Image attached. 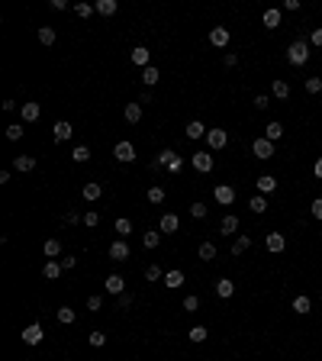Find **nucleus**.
<instances>
[{
    "mask_svg": "<svg viewBox=\"0 0 322 361\" xmlns=\"http://www.w3.org/2000/svg\"><path fill=\"white\" fill-rule=\"evenodd\" d=\"M113 155H116V161H135V145L132 142H116V148H113Z\"/></svg>",
    "mask_w": 322,
    "mask_h": 361,
    "instance_id": "20e7f679",
    "label": "nucleus"
},
{
    "mask_svg": "<svg viewBox=\"0 0 322 361\" xmlns=\"http://www.w3.org/2000/svg\"><path fill=\"white\" fill-rule=\"evenodd\" d=\"M13 168L23 171V174H29V171H36V158H32V155H19V158L13 161Z\"/></svg>",
    "mask_w": 322,
    "mask_h": 361,
    "instance_id": "a211bd4d",
    "label": "nucleus"
},
{
    "mask_svg": "<svg viewBox=\"0 0 322 361\" xmlns=\"http://www.w3.org/2000/svg\"><path fill=\"white\" fill-rule=\"evenodd\" d=\"M261 23L268 26V29H277V26H280V10H264Z\"/></svg>",
    "mask_w": 322,
    "mask_h": 361,
    "instance_id": "c85d7f7f",
    "label": "nucleus"
},
{
    "mask_svg": "<svg viewBox=\"0 0 322 361\" xmlns=\"http://www.w3.org/2000/svg\"><path fill=\"white\" fill-rule=\"evenodd\" d=\"M197 255H200V261H213L216 258V245L213 242H200V251H197Z\"/></svg>",
    "mask_w": 322,
    "mask_h": 361,
    "instance_id": "7c9ffc66",
    "label": "nucleus"
},
{
    "mask_svg": "<svg viewBox=\"0 0 322 361\" xmlns=\"http://www.w3.org/2000/svg\"><path fill=\"white\" fill-rule=\"evenodd\" d=\"M42 251H45V258L52 261V258H58V255H61V242H58V239H45Z\"/></svg>",
    "mask_w": 322,
    "mask_h": 361,
    "instance_id": "a878e982",
    "label": "nucleus"
},
{
    "mask_svg": "<svg viewBox=\"0 0 322 361\" xmlns=\"http://www.w3.org/2000/svg\"><path fill=\"white\" fill-rule=\"evenodd\" d=\"M97 223H100L97 213H84V226H97Z\"/></svg>",
    "mask_w": 322,
    "mask_h": 361,
    "instance_id": "4d7b16f0",
    "label": "nucleus"
},
{
    "mask_svg": "<svg viewBox=\"0 0 322 361\" xmlns=\"http://www.w3.org/2000/svg\"><path fill=\"white\" fill-rule=\"evenodd\" d=\"M310 42H313V45H316V49H322V26H319V29H313V36H310Z\"/></svg>",
    "mask_w": 322,
    "mask_h": 361,
    "instance_id": "6e6d98bb",
    "label": "nucleus"
},
{
    "mask_svg": "<svg viewBox=\"0 0 322 361\" xmlns=\"http://www.w3.org/2000/svg\"><path fill=\"white\" fill-rule=\"evenodd\" d=\"M109 258H113V261H126V258H129V245H126V239H119V242L109 245Z\"/></svg>",
    "mask_w": 322,
    "mask_h": 361,
    "instance_id": "4468645a",
    "label": "nucleus"
},
{
    "mask_svg": "<svg viewBox=\"0 0 322 361\" xmlns=\"http://www.w3.org/2000/svg\"><path fill=\"white\" fill-rule=\"evenodd\" d=\"M87 342H91L94 349H100V345H107V336H104V332H91V336H87Z\"/></svg>",
    "mask_w": 322,
    "mask_h": 361,
    "instance_id": "49530a36",
    "label": "nucleus"
},
{
    "mask_svg": "<svg viewBox=\"0 0 322 361\" xmlns=\"http://www.w3.org/2000/svg\"><path fill=\"white\" fill-rule=\"evenodd\" d=\"M104 287H107V294H113V297H119V294H126V290H122V287H126V281H122V277H119V274H109V277H107V281H104Z\"/></svg>",
    "mask_w": 322,
    "mask_h": 361,
    "instance_id": "f8f14e48",
    "label": "nucleus"
},
{
    "mask_svg": "<svg viewBox=\"0 0 322 361\" xmlns=\"http://www.w3.org/2000/svg\"><path fill=\"white\" fill-rule=\"evenodd\" d=\"M238 65V55H232V52H229V55H225V68H235Z\"/></svg>",
    "mask_w": 322,
    "mask_h": 361,
    "instance_id": "052dcab7",
    "label": "nucleus"
},
{
    "mask_svg": "<svg viewBox=\"0 0 322 361\" xmlns=\"http://www.w3.org/2000/svg\"><path fill=\"white\" fill-rule=\"evenodd\" d=\"M255 107H258V110H268V107H271V97H268V94H258V97H255Z\"/></svg>",
    "mask_w": 322,
    "mask_h": 361,
    "instance_id": "5fc2aeb1",
    "label": "nucleus"
},
{
    "mask_svg": "<svg viewBox=\"0 0 322 361\" xmlns=\"http://www.w3.org/2000/svg\"><path fill=\"white\" fill-rule=\"evenodd\" d=\"M310 297L306 294H300V297H293V313H300V316H306V313H310Z\"/></svg>",
    "mask_w": 322,
    "mask_h": 361,
    "instance_id": "cd10ccee",
    "label": "nucleus"
},
{
    "mask_svg": "<svg viewBox=\"0 0 322 361\" xmlns=\"http://www.w3.org/2000/svg\"><path fill=\"white\" fill-rule=\"evenodd\" d=\"M248 210H251V213H258V216H261L264 210H268V200H264V197H251V200H248Z\"/></svg>",
    "mask_w": 322,
    "mask_h": 361,
    "instance_id": "c9c22d12",
    "label": "nucleus"
},
{
    "mask_svg": "<svg viewBox=\"0 0 322 361\" xmlns=\"http://www.w3.org/2000/svg\"><path fill=\"white\" fill-rule=\"evenodd\" d=\"M132 61H135V65H142V68H148V49H145V45H135V49H132Z\"/></svg>",
    "mask_w": 322,
    "mask_h": 361,
    "instance_id": "473e14b6",
    "label": "nucleus"
},
{
    "mask_svg": "<svg viewBox=\"0 0 322 361\" xmlns=\"http://www.w3.org/2000/svg\"><path fill=\"white\" fill-rule=\"evenodd\" d=\"M313 174H316V178L322 181V155H319V158H316V165H313Z\"/></svg>",
    "mask_w": 322,
    "mask_h": 361,
    "instance_id": "bf43d9fd",
    "label": "nucleus"
},
{
    "mask_svg": "<svg viewBox=\"0 0 322 361\" xmlns=\"http://www.w3.org/2000/svg\"><path fill=\"white\" fill-rule=\"evenodd\" d=\"M310 213L316 216V220H322V197H316V200L310 203Z\"/></svg>",
    "mask_w": 322,
    "mask_h": 361,
    "instance_id": "864d4df0",
    "label": "nucleus"
},
{
    "mask_svg": "<svg viewBox=\"0 0 322 361\" xmlns=\"http://www.w3.org/2000/svg\"><path fill=\"white\" fill-rule=\"evenodd\" d=\"M74 264H78V258H71V255H68V258H61V268H65V271H71Z\"/></svg>",
    "mask_w": 322,
    "mask_h": 361,
    "instance_id": "13d9d810",
    "label": "nucleus"
},
{
    "mask_svg": "<svg viewBox=\"0 0 322 361\" xmlns=\"http://www.w3.org/2000/svg\"><path fill=\"white\" fill-rule=\"evenodd\" d=\"M55 316H58V323H61V326H71L74 319H78V313H74L71 306H58V313H55Z\"/></svg>",
    "mask_w": 322,
    "mask_h": 361,
    "instance_id": "393cba45",
    "label": "nucleus"
},
{
    "mask_svg": "<svg viewBox=\"0 0 322 361\" xmlns=\"http://www.w3.org/2000/svg\"><path fill=\"white\" fill-rule=\"evenodd\" d=\"M264 245H268L271 255H280V251L287 248V239H284L280 233H268V236H264Z\"/></svg>",
    "mask_w": 322,
    "mask_h": 361,
    "instance_id": "6e6552de",
    "label": "nucleus"
},
{
    "mask_svg": "<svg viewBox=\"0 0 322 361\" xmlns=\"http://www.w3.org/2000/svg\"><path fill=\"white\" fill-rule=\"evenodd\" d=\"M287 61H290V65H306V61H310V45L303 42V39H297V42H290V49H287Z\"/></svg>",
    "mask_w": 322,
    "mask_h": 361,
    "instance_id": "f257e3e1",
    "label": "nucleus"
},
{
    "mask_svg": "<svg viewBox=\"0 0 322 361\" xmlns=\"http://www.w3.org/2000/svg\"><path fill=\"white\" fill-rule=\"evenodd\" d=\"M71 132H74V129H71V122H68V120H58V122L52 126L55 142H68V139H71Z\"/></svg>",
    "mask_w": 322,
    "mask_h": 361,
    "instance_id": "9d476101",
    "label": "nucleus"
},
{
    "mask_svg": "<svg viewBox=\"0 0 322 361\" xmlns=\"http://www.w3.org/2000/svg\"><path fill=\"white\" fill-rule=\"evenodd\" d=\"M132 306V294H119L116 297V310H129Z\"/></svg>",
    "mask_w": 322,
    "mask_h": 361,
    "instance_id": "09e8293b",
    "label": "nucleus"
},
{
    "mask_svg": "<svg viewBox=\"0 0 322 361\" xmlns=\"http://www.w3.org/2000/svg\"><path fill=\"white\" fill-rule=\"evenodd\" d=\"M164 287H171V290H177V287H184V271H164Z\"/></svg>",
    "mask_w": 322,
    "mask_h": 361,
    "instance_id": "dca6fc26",
    "label": "nucleus"
},
{
    "mask_svg": "<svg viewBox=\"0 0 322 361\" xmlns=\"http://www.w3.org/2000/svg\"><path fill=\"white\" fill-rule=\"evenodd\" d=\"M271 94H274L277 100H287V97H290V84H287L284 78H274V84H271Z\"/></svg>",
    "mask_w": 322,
    "mask_h": 361,
    "instance_id": "f3484780",
    "label": "nucleus"
},
{
    "mask_svg": "<svg viewBox=\"0 0 322 361\" xmlns=\"http://www.w3.org/2000/svg\"><path fill=\"white\" fill-rule=\"evenodd\" d=\"M322 91V78H306V94H319Z\"/></svg>",
    "mask_w": 322,
    "mask_h": 361,
    "instance_id": "c03bdc74",
    "label": "nucleus"
},
{
    "mask_svg": "<svg viewBox=\"0 0 322 361\" xmlns=\"http://www.w3.org/2000/svg\"><path fill=\"white\" fill-rule=\"evenodd\" d=\"M142 245H145V248H158L161 245V233H145L142 236Z\"/></svg>",
    "mask_w": 322,
    "mask_h": 361,
    "instance_id": "e433bc0d",
    "label": "nucleus"
},
{
    "mask_svg": "<svg viewBox=\"0 0 322 361\" xmlns=\"http://www.w3.org/2000/svg\"><path fill=\"white\" fill-rule=\"evenodd\" d=\"M190 165H194L200 174H210L213 171V152H194L190 155Z\"/></svg>",
    "mask_w": 322,
    "mask_h": 361,
    "instance_id": "f03ea898",
    "label": "nucleus"
},
{
    "mask_svg": "<svg viewBox=\"0 0 322 361\" xmlns=\"http://www.w3.org/2000/svg\"><path fill=\"white\" fill-rule=\"evenodd\" d=\"M61 223H65V226H74V223H84V216L71 210V213H65V216H61Z\"/></svg>",
    "mask_w": 322,
    "mask_h": 361,
    "instance_id": "de8ad7c7",
    "label": "nucleus"
},
{
    "mask_svg": "<svg viewBox=\"0 0 322 361\" xmlns=\"http://www.w3.org/2000/svg\"><path fill=\"white\" fill-rule=\"evenodd\" d=\"M74 13H78L81 19H87L91 13H97V6H94V3H78V6H74Z\"/></svg>",
    "mask_w": 322,
    "mask_h": 361,
    "instance_id": "a19ab883",
    "label": "nucleus"
},
{
    "mask_svg": "<svg viewBox=\"0 0 322 361\" xmlns=\"http://www.w3.org/2000/svg\"><path fill=\"white\" fill-rule=\"evenodd\" d=\"M87 310H91V313H100V310H104V297H97V294L87 297Z\"/></svg>",
    "mask_w": 322,
    "mask_h": 361,
    "instance_id": "37998d69",
    "label": "nucleus"
},
{
    "mask_svg": "<svg viewBox=\"0 0 322 361\" xmlns=\"http://www.w3.org/2000/svg\"><path fill=\"white\" fill-rule=\"evenodd\" d=\"M122 117H126V122H132V126H135V122L142 120V104H139V100H135V104H126Z\"/></svg>",
    "mask_w": 322,
    "mask_h": 361,
    "instance_id": "6ab92c4d",
    "label": "nucleus"
},
{
    "mask_svg": "<svg viewBox=\"0 0 322 361\" xmlns=\"http://www.w3.org/2000/svg\"><path fill=\"white\" fill-rule=\"evenodd\" d=\"M255 184H258V190H261V194H274V190H277V178H274V174H261Z\"/></svg>",
    "mask_w": 322,
    "mask_h": 361,
    "instance_id": "aec40b11",
    "label": "nucleus"
},
{
    "mask_svg": "<svg viewBox=\"0 0 322 361\" xmlns=\"http://www.w3.org/2000/svg\"><path fill=\"white\" fill-rule=\"evenodd\" d=\"M229 29H225V26H213V32H210V42L216 45V49H225V45H229Z\"/></svg>",
    "mask_w": 322,
    "mask_h": 361,
    "instance_id": "9b49d317",
    "label": "nucleus"
},
{
    "mask_svg": "<svg viewBox=\"0 0 322 361\" xmlns=\"http://www.w3.org/2000/svg\"><path fill=\"white\" fill-rule=\"evenodd\" d=\"M158 78H161V74H158V68H155V65H148L145 71H142V81H145L148 87H152V84H158Z\"/></svg>",
    "mask_w": 322,
    "mask_h": 361,
    "instance_id": "f704fd0d",
    "label": "nucleus"
},
{
    "mask_svg": "<svg viewBox=\"0 0 322 361\" xmlns=\"http://www.w3.org/2000/svg\"><path fill=\"white\" fill-rule=\"evenodd\" d=\"M219 233H225V236H232V233H238V216H222V223H219Z\"/></svg>",
    "mask_w": 322,
    "mask_h": 361,
    "instance_id": "4be33fe9",
    "label": "nucleus"
},
{
    "mask_svg": "<svg viewBox=\"0 0 322 361\" xmlns=\"http://www.w3.org/2000/svg\"><path fill=\"white\" fill-rule=\"evenodd\" d=\"M94 6H97L100 16H113V13H116V0H97Z\"/></svg>",
    "mask_w": 322,
    "mask_h": 361,
    "instance_id": "2f4dec72",
    "label": "nucleus"
},
{
    "mask_svg": "<svg viewBox=\"0 0 322 361\" xmlns=\"http://www.w3.org/2000/svg\"><path fill=\"white\" fill-rule=\"evenodd\" d=\"M42 339H45V329L39 323H32V326H26V329H23V342L26 345H39Z\"/></svg>",
    "mask_w": 322,
    "mask_h": 361,
    "instance_id": "39448f33",
    "label": "nucleus"
},
{
    "mask_svg": "<svg viewBox=\"0 0 322 361\" xmlns=\"http://www.w3.org/2000/svg\"><path fill=\"white\" fill-rule=\"evenodd\" d=\"M61 271H65V268H61V261H45L42 274L49 277V281H55V277H61Z\"/></svg>",
    "mask_w": 322,
    "mask_h": 361,
    "instance_id": "c756f323",
    "label": "nucleus"
},
{
    "mask_svg": "<svg viewBox=\"0 0 322 361\" xmlns=\"http://www.w3.org/2000/svg\"><path fill=\"white\" fill-rule=\"evenodd\" d=\"M197 306H200V297H194V294H190V297H184V310H187V313H194Z\"/></svg>",
    "mask_w": 322,
    "mask_h": 361,
    "instance_id": "603ef678",
    "label": "nucleus"
},
{
    "mask_svg": "<svg viewBox=\"0 0 322 361\" xmlns=\"http://www.w3.org/2000/svg\"><path fill=\"white\" fill-rule=\"evenodd\" d=\"M280 135H284V126H280V122H268V126H264V139L268 142H280Z\"/></svg>",
    "mask_w": 322,
    "mask_h": 361,
    "instance_id": "b1692460",
    "label": "nucleus"
},
{
    "mask_svg": "<svg viewBox=\"0 0 322 361\" xmlns=\"http://www.w3.org/2000/svg\"><path fill=\"white\" fill-rule=\"evenodd\" d=\"M248 248H251V236H238V239L232 242V255H245Z\"/></svg>",
    "mask_w": 322,
    "mask_h": 361,
    "instance_id": "bb28decb",
    "label": "nucleus"
},
{
    "mask_svg": "<svg viewBox=\"0 0 322 361\" xmlns=\"http://www.w3.org/2000/svg\"><path fill=\"white\" fill-rule=\"evenodd\" d=\"M71 158L78 161V165H84V161L91 158V148H87V145H78V148H74V152H71Z\"/></svg>",
    "mask_w": 322,
    "mask_h": 361,
    "instance_id": "4c0bfd02",
    "label": "nucleus"
},
{
    "mask_svg": "<svg viewBox=\"0 0 322 361\" xmlns=\"http://www.w3.org/2000/svg\"><path fill=\"white\" fill-rule=\"evenodd\" d=\"M158 229H161V233H168V236H174L177 229H181V220H177V213H164L161 220H158Z\"/></svg>",
    "mask_w": 322,
    "mask_h": 361,
    "instance_id": "1a4fd4ad",
    "label": "nucleus"
},
{
    "mask_svg": "<svg viewBox=\"0 0 322 361\" xmlns=\"http://www.w3.org/2000/svg\"><path fill=\"white\" fill-rule=\"evenodd\" d=\"M216 203H222V207H229V203H235V187H229V184H219V187L213 190Z\"/></svg>",
    "mask_w": 322,
    "mask_h": 361,
    "instance_id": "0eeeda50",
    "label": "nucleus"
},
{
    "mask_svg": "<svg viewBox=\"0 0 322 361\" xmlns=\"http://www.w3.org/2000/svg\"><path fill=\"white\" fill-rule=\"evenodd\" d=\"M164 200V187H148V203H161Z\"/></svg>",
    "mask_w": 322,
    "mask_h": 361,
    "instance_id": "a18cd8bd",
    "label": "nucleus"
},
{
    "mask_svg": "<svg viewBox=\"0 0 322 361\" xmlns=\"http://www.w3.org/2000/svg\"><path fill=\"white\" fill-rule=\"evenodd\" d=\"M100 197H104V187H100L97 181H91V184H84V200H100Z\"/></svg>",
    "mask_w": 322,
    "mask_h": 361,
    "instance_id": "5701e85b",
    "label": "nucleus"
},
{
    "mask_svg": "<svg viewBox=\"0 0 322 361\" xmlns=\"http://www.w3.org/2000/svg\"><path fill=\"white\" fill-rule=\"evenodd\" d=\"M207 336H210V332H207V326H194V329L187 332V339H190V342H207Z\"/></svg>",
    "mask_w": 322,
    "mask_h": 361,
    "instance_id": "72a5a7b5",
    "label": "nucleus"
},
{
    "mask_svg": "<svg viewBox=\"0 0 322 361\" xmlns=\"http://www.w3.org/2000/svg\"><path fill=\"white\" fill-rule=\"evenodd\" d=\"M207 132H210V129L203 126L200 120H190V122H187V129H184V135H187V139H203Z\"/></svg>",
    "mask_w": 322,
    "mask_h": 361,
    "instance_id": "ddd939ff",
    "label": "nucleus"
},
{
    "mask_svg": "<svg viewBox=\"0 0 322 361\" xmlns=\"http://www.w3.org/2000/svg\"><path fill=\"white\" fill-rule=\"evenodd\" d=\"M116 233H119L122 239H126V236L132 233V223H129V220H122V216H119V220H116Z\"/></svg>",
    "mask_w": 322,
    "mask_h": 361,
    "instance_id": "79ce46f5",
    "label": "nucleus"
},
{
    "mask_svg": "<svg viewBox=\"0 0 322 361\" xmlns=\"http://www.w3.org/2000/svg\"><path fill=\"white\" fill-rule=\"evenodd\" d=\"M190 216H194V220H203V216H207V207H203V203L197 200L194 207H190Z\"/></svg>",
    "mask_w": 322,
    "mask_h": 361,
    "instance_id": "3c124183",
    "label": "nucleus"
},
{
    "mask_svg": "<svg viewBox=\"0 0 322 361\" xmlns=\"http://www.w3.org/2000/svg\"><path fill=\"white\" fill-rule=\"evenodd\" d=\"M207 142H210V148H213V152H219V148H225V142H229V132H225V129H210V132H207Z\"/></svg>",
    "mask_w": 322,
    "mask_h": 361,
    "instance_id": "423d86ee",
    "label": "nucleus"
},
{
    "mask_svg": "<svg viewBox=\"0 0 322 361\" xmlns=\"http://www.w3.org/2000/svg\"><path fill=\"white\" fill-rule=\"evenodd\" d=\"M39 42H42V45H52L55 42V29H52V26H42V29H39Z\"/></svg>",
    "mask_w": 322,
    "mask_h": 361,
    "instance_id": "ea45409f",
    "label": "nucleus"
},
{
    "mask_svg": "<svg viewBox=\"0 0 322 361\" xmlns=\"http://www.w3.org/2000/svg\"><path fill=\"white\" fill-rule=\"evenodd\" d=\"M251 155H255V158H261V161L274 158V142H268V139H255V142H251Z\"/></svg>",
    "mask_w": 322,
    "mask_h": 361,
    "instance_id": "7ed1b4c3",
    "label": "nucleus"
},
{
    "mask_svg": "<svg viewBox=\"0 0 322 361\" xmlns=\"http://www.w3.org/2000/svg\"><path fill=\"white\" fill-rule=\"evenodd\" d=\"M232 294H235V284H232L229 277H222V281H216V297H222V300H229Z\"/></svg>",
    "mask_w": 322,
    "mask_h": 361,
    "instance_id": "412c9836",
    "label": "nucleus"
},
{
    "mask_svg": "<svg viewBox=\"0 0 322 361\" xmlns=\"http://www.w3.org/2000/svg\"><path fill=\"white\" fill-rule=\"evenodd\" d=\"M6 139L10 142H16V139H23V129L16 126V122H13V126H6Z\"/></svg>",
    "mask_w": 322,
    "mask_h": 361,
    "instance_id": "8fccbe9b",
    "label": "nucleus"
},
{
    "mask_svg": "<svg viewBox=\"0 0 322 361\" xmlns=\"http://www.w3.org/2000/svg\"><path fill=\"white\" fill-rule=\"evenodd\" d=\"M39 110H42V107L29 100V104H23V107H19V117H23V122H36V120H39Z\"/></svg>",
    "mask_w": 322,
    "mask_h": 361,
    "instance_id": "2eb2a0df",
    "label": "nucleus"
},
{
    "mask_svg": "<svg viewBox=\"0 0 322 361\" xmlns=\"http://www.w3.org/2000/svg\"><path fill=\"white\" fill-rule=\"evenodd\" d=\"M145 281H164V271L158 268V264H148L145 268Z\"/></svg>",
    "mask_w": 322,
    "mask_h": 361,
    "instance_id": "58836bf2",
    "label": "nucleus"
}]
</instances>
